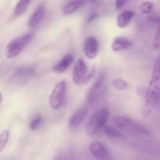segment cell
<instances>
[{
    "label": "cell",
    "mask_w": 160,
    "mask_h": 160,
    "mask_svg": "<svg viewBox=\"0 0 160 160\" xmlns=\"http://www.w3.org/2000/svg\"><path fill=\"white\" fill-rule=\"evenodd\" d=\"M160 98V54L156 59L148 88L145 95L144 112L146 115L151 114Z\"/></svg>",
    "instance_id": "6da1fadb"
},
{
    "label": "cell",
    "mask_w": 160,
    "mask_h": 160,
    "mask_svg": "<svg viewBox=\"0 0 160 160\" xmlns=\"http://www.w3.org/2000/svg\"><path fill=\"white\" fill-rule=\"evenodd\" d=\"M113 121L118 129L131 136L142 137L150 134V131L147 128L129 118L117 116L114 117Z\"/></svg>",
    "instance_id": "7a4b0ae2"
},
{
    "label": "cell",
    "mask_w": 160,
    "mask_h": 160,
    "mask_svg": "<svg viewBox=\"0 0 160 160\" xmlns=\"http://www.w3.org/2000/svg\"><path fill=\"white\" fill-rule=\"evenodd\" d=\"M110 116V111L104 107L92 115L85 127V132L89 135L95 134L104 127Z\"/></svg>",
    "instance_id": "3957f363"
},
{
    "label": "cell",
    "mask_w": 160,
    "mask_h": 160,
    "mask_svg": "<svg viewBox=\"0 0 160 160\" xmlns=\"http://www.w3.org/2000/svg\"><path fill=\"white\" fill-rule=\"evenodd\" d=\"M33 34H26L10 41L6 48V56L8 59L18 55L33 39Z\"/></svg>",
    "instance_id": "277c9868"
},
{
    "label": "cell",
    "mask_w": 160,
    "mask_h": 160,
    "mask_svg": "<svg viewBox=\"0 0 160 160\" xmlns=\"http://www.w3.org/2000/svg\"><path fill=\"white\" fill-rule=\"evenodd\" d=\"M66 94V84L64 81L57 83L49 98L51 106L54 109H58L64 104Z\"/></svg>",
    "instance_id": "5b68a950"
},
{
    "label": "cell",
    "mask_w": 160,
    "mask_h": 160,
    "mask_svg": "<svg viewBox=\"0 0 160 160\" xmlns=\"http://www.w3.org/2000/svg\"><path fill=\"white\" fill-rule=\"evenodd\" d=\"M90 151L92 155L100 160H113L111 152L107 147L98 141H95L90 145Z\"/></svg>",
    "instance_id": "8992f818"
},
{
    "label": "cell",
    "mask_w": 160,
    "mask_h": 160,
    "mask_svg": "<svg viewBox=\"0 0 160 160\" xmlns=\"http://www.w3.org/2000/svg\"><path fill=\"white\" fill-rule=\"evenodd\" d=\"M87 66L84 61L82 59H79L76 62L73 69L72 79L74 83L80 84L84 83L86 78Z\"/></svg>",
    "instance_id": "52a82bcc"
},
{
    "label": "cell",
    "mask_w": 160,
    "mask_h": 160,
    "mask_svg": "<svg viewBox=\"0 0 160 160\" xmlns=\"http://www.w3.org/2000/svg\"><path fill=\"white\" fill-rule=\"evenodd\" d=\"M104 80V74L101 75L90 88L87 96L88 101L90 103L95 102L99 98L102 92Z\"/></svg>",
    "instance_id": "ba28073f"
},
{
    "label": "cell",
    "mask_w": 160,
    "mask_h": 160,
    "mask_svg": "<svg viewBox=\"0 0 160 160\" xmlns=\"http://www.w3.org/2000/svg\"><path fill=\"white\" fill-rule=\"evenodd\" d=\"M98 51V43L94 37H90L85 40L84 51L88 59L92 60L95 58Z\"/></svg>",
    "instance_id": "9c48e42d"
},
{
    "label": "cell",
    "mask_w": 160,
    "mask_h": 160,
    "mask_svg": "<svg viewBox=\"0 0 160 160\" xmlns=\"http://www.w3.org/2000/svg\"><path fill=\"white\" fill-rule=\"evenodd\" d=\"M87 113V109L85 107H81L77 110L70 119L69 127L72 129L78 128L83 122Z\"/></svg>",
    "instance_id": "30bf717a"
},
{
    "label": "cell",
    "mask_w": 160,
    "mask_h": 160,
    "mask_svg": "<svg viewBox=\"0 0 160 160\" xmlns=\"http://www.w3.org/2000/svg\"><path fill=\"white\" fill-rule=\"evenodd\" d=\"M132 45V42L128 38L123 37H116L114 39L111 45L112 49L117 52L126 49Z\"/></svg>",
    "instance_id": "8fae6325"
},
{
    "label": "cell",
    "mask_w": 160,
    "mask_h": 160,
    "mask_svg": "<svg viewBox=\"0 0 160 160\" xmlns=\"http://www.w3.org/2000/svg\"><path fill=\"white\" fill-rule=\"evenodd\" d=\"M74 57L71 54H68L56 64L54 66L52 70L56 73H61L65 72L68 68L72 63Z\"/></svg>",
    "instance_id": "7c38bea8"
},
{
    "label": "cell",
    "mask_w": 160,
    "mask_h": 160,
    "mask_svg": "<svg viewBox=\"0 0 160 160\" xmlns=\"http://www.w3.org/2000/svg\"><path fill=\"white\" fill-rule=\"evenodd\" d=\"M46 8L43 4L38 6L34 12L33 13L29 22V25L31 27L37 26L45 16Z\"/></svg>",
    "instance_id": "4fadbf2b"
},
{
    "label": "cell",
    "mask_w": 160,
    "mask_h": 160,
    "mask_svg": "<svg viewBox=\"0 0 160 160\" xmlns=\"http://www.w3.org/2000/svg\"><path fill=\"white\" fill-rule=\"evenodd\" d=\"M133 16L134 13L132 11H124L117 18V26L120 28H124L126 27L129 24Z\"/></svg>",
    "instance_id": "5bb4252c"
},
{
    "label": "cell",
    "mask_w": 160,
    "mask_h": 160,
    "mask_svg": "<svg viewBox=\"0 0 160 160\" xmlns=\"http://www.w3.org/2000/svg\"><path fill=\"white\" fill-rule=\"evenodd\" d=\"M83 4V2L82 1H74L66 5L63 9V12L66 15L72 14L80 8Z\"/></svg>",
    "instance_id": "9a60e30c"
},
{
    "label": "cell",
    "mask_w": 160,
    "mask_h": 160,
    "mask_svg": "<svg viewBox=\"0 0 160 160\" xmlns=\"http://www.w3.org/2000/svg\"><path fill=\"white\" fill-rule=\"evenodd\" d=\"M104 133L111 138H118L123 137V134L120 131L111 126H107L104 128Z\"/></svg>",
    "instance_id": "2e32d148"
},
{
    "label": "cell",
    "mask_w": 160,
    "mask_h": 160,
    "mask_svg": "<svg viewBox=\"0 0 160 160\" xmlns=\"http://www.w3.org/2000/svg\"><path fill=\"white\" fill-rule=\"evenodd\" d=\"M31 0H20L15 9V15L19 16L22 14L30 3Z\"/></svg>",
    "instance_id": "e0dca14e"
},
{
    "label": "cell",
    "mask_w": 160,
    "mask_h": 160,
    "mask_svg": "<svg viewBox=\"0 0 160 160\" xmlns=\"http://www.w3.org/2000/svg\"><path fill=\"white\" fill-rule=\"evenodd\" d=\"M154 4L153 3L148 1L143 2L140 4L139 8L140 11L144 14H149L153 11L154 9Z\"/></svg>",
    "instance_id": "ac0fdd59"
},
{
    "label": "cell",
    "mask_w": 160,
    "mask_h": 160,
    "mask_svg": "<svg viewBox=\"0 0 160 160\" xmlns=\"http://www.w3.org/2000/svg\"><path fill=\"white\" fill-rule=\"evenodd\" d=\"M9 132L8 130L3 131L0 134V151L2 152L5 147L8 138H9Z\"/></svg>",
    "instance_id": "d6986e66"
},
{
    "label": "cell",
    "mask_w": 160,
    "mask_h": 160,
    "mask_svg": "<svg viewBox=\"0 0 160 160\" xmlns=\"http://www.w3.org/2000/svg\"><path fill=\"white\" fill-rule=\"evenodd\" d=\"M114 86L118 90H125L129 87V85L126 81L120 78H116L113 81Z\"/></svg>",
    "instance_id": "ffe728a7"
},
{
    "label": "cell",
    "mask_w": 160,
    "mask_h": 160,
    "mask_svg": "<svg viewBox=\"0 0 160 160\" xmlns=\"http://www.w3.org/2000/svg\"><path fill=\"white\" fill-rule=\"evenodd\" d=\"M42 121V118L41 116L36 117L30 122V125H29L30 129L32 130H35L36 129L39 127Z\"/></svg>",
    "instance_id": "44dd1931"
},
{
    "label": "cell",
    "mask_w": 160,
    "mask_h": 160,
    "mask_svg": "<svg viewBox=\"0 0 160 160\" xmlns=\"http://www.w3.org/2000/svg\"><path fill=\"white\" fill-rule=\"evenodd\" d=\"M160 47V21L159 25L157 31L156 33V36L154 39L153 43V48L155 49H157Z\"/></svg>",
    "instance_id": "7402d4cb"
},
{
    "label": "cell",
    "mask_w": 160,
    "mask_h": 160,
    "mask_svg": "<svg viewBox=\"0 0 160 160\" xmlns=\"http://www.w3.org/2000/svg\"><path fill=\"white\" fill-rule=\"evenodd\" d=\"M95 72L96 68L95 66H94L93 68H92V69H91L90 72H89V74L86 76V78H85V80L84 82V83L86 84L89 82L90 80L92 79V78L95 76Z\"/></svg>",
    "instance_id": "603a6c76"
},
{
    "label": "cell",
    "mask_w": 160,
    "mask_h": 160,
    "mask_svg": "<svg viewBox=\"0 0 160 160\" xmlns=\"http://www.w3.org/2000/svg\"><path fill=\"white\" fill-rule=\"evenodd\" d=\"M129 0H116V7L117 9L122 8L127 2Z\"/></svg>",
    "instance_id": "cb8c5ba5"
},
{
    "label": "cell",
    "mask_w": 160,
    "mask_h": 160,
    "mask_svg": "<svg viewBox=\"0 0 160 160\" xmlns=\"http://www.w3.org/2000/svg\"><path fill=\"white\" fill-rule=\"evenodd\" d=\"M97 17L98 15L96 13H93L88 18V20H87V23H90V22H92Z\"/></svg>",
    "instance_id": "d4e9b609"
},
{
    "label": "cell",
    "mask_w": 160,
    "mask_h": 160,
    "mask_svg": "<svg viewBox=\"0 0 160 160\" xmlns=\"http://www.w3.org/2000/svg\"><path fill=\"white\" fill-rule=\"evenodd\" d=\"M159 108H160V102H159Z\"/></svg>",
    "instance_id": "484cf974"
}]
</instances>
